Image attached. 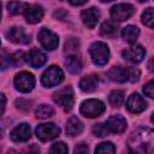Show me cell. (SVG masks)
Wrapping results in <instances>:
<instances>
[{
  "label": "cell",
  "mask_w": 154,
  "mask_h": 154,
  "mask_svg": "<svg viewBox=\"0 0 154 154\" xmlns=\"http://www.w3.org/2000/svg\"><path fill=\"white\" fill-rule=\"evenodd\" d=\"M131 140H134L132 144H136V150L140 152H150L153 146V131L150 129H140L132 134Z\"/></svg>",
  "instance_id": "6da1fadb"
},
{
  "label": "cell",
  "mask_w": 154,
  "mask_h": 154,
  "mask_svg": "<svg viewBox=\"0 0 154 154\" xmlns=\"http://www.w3.org/2000/svg\"><path fill=\"white\" fill-rule=\"evenodd\" d=\"M90 57L91 60L95 65L97 66H103L108 63L109 59V49L108 46L103 42H94L90 46Z\"/></svg>",
  "instance_id": "7a4b0ae2"
},
{
  "label": "cell",
  "mask_w": 154,
  "mask_h": 154,
  "mask_svg": "<svg viewBox=\"0 0 154 154\" xmlns=\"http://www.w3.org/2000/svg\"><path fill=\"white\" fill-rule=\"evenodd\" d=\"M105 109H106V107H105L103 102H101L100 100H96V99H89V100L83 101L81 105V108H79L81 113L87 118L99 117L105 112Z\"/></svg>",
  "instance_id": "3957f363"
},
{
  "label": "cell",
  "mask_w": 154,
  "mask_h": 154,
  "mask_svg": "<svg viewBox=\"0 0 154 154\" xmlns=\"http://www.w3.org/2000/svg\"><path fill=\"white\" fill-rule=\"evenodd\" d=\"M64 79V73L61 71L60 67L52 65L49 66L42 75L41 77V82L45 87L47 88H52V87H57L58 84H60Z\"/></svg>",
  "instance_id": "277c9868"
},
{
  "label": "cell",
  "mask_w": 154,
  "mask_h": 154,
  "mask_svg": "<svg viewBox=\"0 0 154 154\" xmlns=\"http://www.w3.org/2000/svg\"><path fill=\"white\" fill-rule=\"evenodd\" d=\"M35 132L40 141L47 142V141H52L57 138L60 135V129L53 123H43V124L37 125Z\"/></svg>",
  "instance_id": "5b68a950"
},
{
  "label": "cell",
  "mask_w": 154,
  "mask_h": 154,
  "mask_svg": "<svg viewBox=\"0 0 154 154\" xmlns=\"http://www.w3.org/2000/svg\"><path fill=\"white\" fill-rule=\"evenodd\" d=\"M14 87L20 93H29L35 87V77L30 72L22 71L14 77Z\"/></svg>",
  "instance_id": "8992f818"
},
{
  "label": "cell",
  "mask_w": 154,
  "mask_h": 154,
  "mask_svg": "<svg viewBox=\"0 0 154 154\" xmlns=\"http://www.w3.org/2000/svg\"><path fill=\"white\" fill-rule=\"evenodd\" d=\"M53 100L65 111H70L73 106V90L71 87H65L54 93Z\"/></svg>",
  "instance_id": "52a82bcc"
},
{
  "label": "cell",
  "mask_w": 154,
  "mask_h": 154,
  "mask_svg": "<svg viewBox=\"0 0 154 154\" xmlns=\"http://www.w3.org/2000/svg\"><path fill=\"white\" fill-rule=\"evenodd\" d=\"M38 41H40L41 46L43 48H46L47 51H54L59 43L58 36L47 28H42L38 31Z\"/></svg>",
  "instance_id": "ba28073f"
},
{
  "label": "cell",
  "mask_w": 154,
  "mask_h": 154,
  "mask_svg": "<svg viewBox=\"0 0 154 154\" xmlns=\"http://www.w3.org/2000/svg\"><path fill=\"white\" fill-rule=\"evenodd\" d=\"M111 17L114 22H124L134 13V7L130 4H118L111 8Z\"/></svg>",
  "instance_id": "9c48e42d"
},
{
  "label": "cell",
  "mask_w": 154,
  "mask_h": 154,
  "mask_svg": "<svg viewBox=\"0 0 154 154\" xmlns=\"http://www.w3.org/2000/svg\"><path fill=\"white\" fill-rule=\"evenodd\" d=\"M122 55L125 60H128L130 63H134V64H137V63L143 60V58L146 55V49L142 46L137 45V46H132V47L126 48L125 51H123Z\"/></svg>",
  "instance_id": "30bf717a"
},
{
  "label": "cell",
  "mask_w": 154,
  "mask_h": 154,
  "mask_svg": "<svg viewBox=\"0 0 154 154\" xmlns=\"http://www.w3.org/2000/svg\"><path fill=\"white\" fill-rule=\"evenodd\" d=\"M126 108L131 113H141L147 108V102L141 95H138L137 93H134L129 96L126 101Z\"/></svg>",
  "instance_id": "8fae6325"
},
{
  "label": "cell",
  "mask_w": 154,
  "mask_h": 154,
  "mask_svg": "<svg viewBox=\"0 0 154 154\" xmlns=\"http://www.w3.org/2000/svg\"><path fill=\"white\" fill-rule=\"evenodd\" d=\"M11 140L13 142H25L30 138L31 136V130H30V125L26 123H22L19 125H17L10 134Z\"/></svg>",
  "instance_id": "7c38bea8"
},
{
  "label": "cell",
  "mask_w": 154,
  "mask_h": 154,
  "mask_svg": "<svg viewBox=\"0 0 154 154\" xmlns=\"http://www.w3.org/2000/svg\"><path fill=\"white\" fill-rule=\"evenodd\" d=\"M6 37L8 41L13 43H29L30 42V36L26 35L24 29L19 26H12L11 29H8V31L6 32Z\"/></svg>",
  "instance_id": "4fadbf2b"
},
{
  "label": "cell",
  "mask_w": 154,
  "mask_h": 154,
  "mask_svg": "<svg viewBox=\"0 0 154 154\" xmlns=\"http://www.w3.org/2000/svg\"><path fill=\"white\" fill-rule=\"evenodd\" d=\"M107 77L109 81L116 83H124L129 81V67L114 66L107 72Z\"/></svg>",
  "instance_id": "5bb4252c"
},
{
  "label": "cell",
  "mask_w": 154,
  "mask_h": 154,
  "mask_svg": "<svg viewBox=\"0 0 154 154\" xmlns=\"http://www.w3.org/2000/svg\"><path fill=\"white\" fill-rule=\"evenodd\" d=\"M106 126H107L108 131H111L113 134H123L126 129V120L122 116H113V117L108 118Z\"/></svg>",
  "instance_id": "9a60e30c"
},
{
  "label": "cell",
  "mask_w": 154,
  "mask_h": 154,
  "mask_svg": "<svg viewBox=\"0 0 154 154\" xmlns=\"http://www.w3.org/2000/svg\"><path fill=\"white\" fill-rule=\"evenodd\" d=\"M81 18H82V22L84 23V25H87L88 28L93 29V28L97 24V22H99V19H100V12H99L97 8L90 7V8H88V10L82 11Z\"/></svg>",
  "instance_id": "2e32d148"
},
{
  "label": "cell",
  "mask_w": 154,
  "mask_h": 154,
  "mask_svg": "<svg viewBox=\"0 0 154 154\" xmlns=\"http://www.w3.org/2000/svg\"><path fill=\"white\" fill-rule=\"evenodd\" d=\"M47 60V57L45 53H42L41 51L38 49H31L26 57H25V61L31 66V67H35V69H38L41 67Z\"/></svg>",
  "instance_id": "e0dca14e"
},
{
  "label": "cell",
  "mask_w": 154,
  "mask_h": 154,
  "mask_svg": "<svg viewBox=\"0 0 154 154\" xmlns=\"http://www.w3.org/2000/svg\"><path fill=\"white\" fill-rule=\"evenodd\" d=\"M24 14H25V19L28 23L35 24V23L41 22L43 17V10L38 5H30V6H26Z\"/></svg>",
  "instance_id": "ac0fdd59"
},
{
  "label": "cell",
  "mask_w": 154,
  "mask_h": 154,
  "mask_svg": "<svg viewBox=\"0 0 154 154\" xmlns=\"http://www.w3.org/2000/svg\"><path fill=\"white\" fill-rule=\"evenodd\" d=\"M65 66L71 73H78L82 69V60L77 53H71L65 59Z\"/></svg>",
  "instance_id": "d6986e66"
},
{
  "label": "cell",
  "mask_w": 154,
  "mask_h": 154,
  "mask_svg": "<svg viewBox=\"0 0 154 154\" xmlns=\"http://www.w3.org/2000/svg\"><path fill=\"white\" fill-rule=\"evenodd\" d=\"M83 131V124L77 117H70L66 123V134L71 137L79 135Z\"/></svg>",
  "instance_id": "ffe728a7"
},
{
  "label": "cell",
  "mask_w": 154,
  "mask_h": 154,
  "mask_svg": "<svg viewBox=\"0 0 154 154\" xmlns=\"http://www.w3.org/2000/svg\"><path fill=\"white\" fill-rule=\"evenodd\" d=\"M97 84H99V77L96 75H89L81 79L79 88L85 93H91L97 88Z\"/></svg>",
  "instance_id": "44dd1931"
},
{
  "label": "cell",
  "mask_w": 154,
  "mask_h": 154,
  "mask_svg": "<svg viewBox=\"0 0 154 154\" xmlns=\"http://www.w3.org/2000/svg\"><path fill=\"white\" fill-rule=\"evenodd\" d=\"M140 35V29L135 25H128L122 30V36L128 43H135Z\"/></svg>",
  "instance_id": "7402d4cb"
},
{
  "label": "cell",
  "mask_w": 154,
  "mask_h": 154,
  "mask_svg": "<svg viewBox=\"0 0 154 154\" xmlns=\"http://www.w3.org/2000/svg\"><path fill=\"white\" fill-rule=\"evenodd\" d=\"M117 31H118V26L113 22H103L100 28V32L105 37H113L117 35Z\"/></svg>",
  "instance_id": "603a6c76"
},
{
  "label": "cell",
  "mask_w": 154,
  "mask_h": 154,
  "mask_svg": "<svg viewBox=\"0 0 154 154\" xmlns=\"http://www.w3.org/2000/svg\"><path fill=\"white\" fill-rule=\"evenodd\" d=\"M53 114H54V109L48 105H40L35 109V116L38 119H47L53 117Z\"/></svg>",
  "instance_id": "cb8c5ba5"
},
{
  "label": "cell",
  "mask_w": 154,
  "mask_h": 154,
  "mask_svg": "<svg viewBox=\"0 0 154 154\" xmlns=\"http://www.w3.org/2000/svg\"><path fill=\"white\" fill-rule=\"evenodd\" d=\"M109 103L116 106V107H119L123 105L124 100H125V91L124 90H114L109 94Z\"/></svg>",
  "instance_id": "d4e9b609"
},
{
  "label": "cell",
  "mask_w": 154,
  "mask_h": 154,
  "mask_svg": "<svg viewBox=\"0 0 154 154\" xmlns=\"http://www.w3.org/2000/svg\"><path fill=\"white\" fill-rule=\"evenodd\" d=\"M26 6H28V5L24 4V2L11 1V2L7 5V8H8V12L12 13V14H20V13H24Z\"/></svg>",
  "instance_id": "484cf974"
},
{
  "label": "cell",
  "mask_w": 154,
  "mask_h": 154,
  "mask_svg": "<svg viewBox=\"0 0 154 154\" xmlns=\"http://www.w3.org/2000/svg\"><path fill=\"white\" fill-rule=\"evenodd\" d=\"M78 47H79V41H78L76 37H70V38L65 42V48H64V51H65V53H69V54H71V53H77Z\"/></svg>",
  "instance_id": "4316f807"
},
{
  "label": "cell",
  "mask_w": 154,
  "mask_h": 154,
  "mask_svg": "<svg viewBox=\"0 0 154 154\" xmlns=\"http://www.w3.org/2000/svg\"><path fill=\"white\" fill-rule=\"evenodd\" d=\"M142 23L144 25H147L148 28H153V23H154V16H153V8L148 7L147 10H144V12L142 13Z\"/></svg>",
  "instance_id": "83f0119b"
},
{
  "label": "cell",
  "mask_w": 154,
  "mask_h": 154,
  "mask_svg": "<svg viewBox=\"0 0 154 154\" xmlns=\"http://www.w3.org/2000/svg\"><path fill=\"white\" fill-rule=\"evenodd\" d=\"M116 152L114 146L111 142H102L95 148V153H106V154H112Z\"/></svg>",
  "instance_id": "f1b7e54d"
},
{
  "label": "cell",
  "mask_w": 154,
  "mask_h": 154,
  "mask_svg": "<svg viewBox=\"0 0 154 154\" xmlns=\"http://www.w3.org/2000/svg\"><path fill=\"white\" fill-rule=\"evenodd\" d=\"M93 132L97 137H105V136L108 135L109 131H108L106 124H95L94 128H93Z\"/></svg>",
  "instance_id": "f546056e"
},
{
  "label": "cell",
  "mask_w": 154,
  "mask_h": 154,
  "mask_svg": "<svg viewBox=\"0 0 154 154\" xmlns=\"http://www.w3.org/2000/svg\"><path fill=\"white\" fill-rule=\"evenodd\" d=\"M13 64L14 63H13V58L12 57H10L7 54H4V55L0 57V69L1 70H6Z\"/></svg>",
  "instance_id": "4dcf8cb0"
},
{
  "label": "cell",
  "mask_w": 154,
  "mask_h": 154,
  "mask_svg": "<svg viewBox=\"0 0 154 154\" xmlns=\"http://www.w3.org/2000/svg\"><path fill=\"white\" fill-rule=\"evenodd\" d=\"M31 103L32 102L29 101V100H26V99H19V100L16 101L17 108L20 109V111H23V112H28L30 109V107H31Z\"/></svg>",
  "instance_id": "1f68e13d"
},
{
  "label": "cell",
  "mask_w": 154,
  "mask_h": 154,
  "mask_svg": "<svg viewBox=\"0 0 154 154\" xmlns=\"http://www.w3.org/2000/svg\"><path fill=\"white\" fill-rule=\"evenodd\" d=\"M67 147H66V144L64 143V142H55L52 147H51V149H49V152L51 153H67Z\"/></svg>",
  "instance_id": "d6a6232c"
},
{
  "label": "cell",
  "mask_w": 154,
  "mask_h": 154,
  "mask_svg": "<svg viewBox=\"0 0 154 154\" xmlns=\"http://www.w3.org/2000/svg\"><path fill=\"white\" fill-rule=\"evenodd\" d=\"M143 93H144V95H147L148 97H154V82H153V81L148 82V83L144 85Z\"/></svg>",
  "instance_id": "836d02e7"
},
{
  "label": "cell",
  "mask_w": 154,
  "mask_h": 154,
  "mask_svg": "<svg viewBox=\"0 0 154 154\" xmlns=\"http://www.w3.org/2000/svg\"><path fill=\"white\" fill-rule=\"evenodd\" d=\"M138 78H140V70L135 67H129V81L137 82Z\"/></svg>",
  "instance_id": "e575fe53"
},
{
  "label": "cell",
  "mask_w": 154,
  "mask_h": 154,
  "mask_svg": "<svg viewBox=\"0 0 154 154\" xmlns=\"http://www.w3.org/2000/svg\"><path fill=\"white\" fill-rule=\"evenodd\" d=\"M73 152H75L76 154H84V153L88 152V146H87L85 143H81L79 146H77V147L75 148Z\"/></svg>",
  "instance_id": "d590c367"
},
{
  "label": "cell",
  "mask_w": 154,
  "mask_h": 154,
  "mask_svg": "<svg viewBox=\"0 0 154 154\" xmlns=\"http://www.w3.org/2000/svg\"><path fill=\"white\" fill-rule=\"evenodd\" d=\"M5 106H6V97L2 93H0V116H2L5 111Z\"/></svg>",
  "instance_id": "8d00e7d4"
},
{
  "label": "cell",
  "mask_w": 154,
  "mask_h": 154,
  "mask_svg": "<svg viewBox=\"0 0 154 154\" xmlns=\"http://www.w3.org/2000/svg\"><path fill=\"white\" fill-rule=\"evenodd\" d=\"M88 0H69V2L71 4V5H73V6H81V5H83V4H85Z\"/></svg>",
  "instance_id": "74e56055"
},
{
  "label": "cell",
  "mask_w": 154,
  "mask_h": 154,
  "mask_svg": "<svg viewBox=\"0 0 154 154\" xmlns=\"http://www.w3.org/2000/svg\"><path fill=\"white\" fill-rule=\"evenodd\" d=\"M100 1H102V2H111V1H113V0H100Z\"/></svg>",
  "instance_id": "f35d334b"
},
{
  "label": "cell",
  "mask_w": 154,
  "mask_h": 154,
  "mask_svg": "<svg viewBox=\"0 0 154 154\" xmlns=\"http://www.w3.org/2000/svg\"><path fill=\"white\" fill-rule=\"evenodd\" d=\"M0 20H1V2H0Z\"/></svg>",
  "instance_id": "ab89813d"
},
{
  "label": "cell",
  "mask_w": 154,
  "mask_h": 154,
  "mask_svg": "<svg viewBox=\"0 0 154 154\" xmlns=\"http://www.w3.org/2000/svg\"><path fill=\"white\" fill-rule=\"evenodd\" d=\"M140 2H144V1H147V0H138Z\"/></svg>",
  "instance_id": "60d3db41"
},
{
  "label": "cell",
  "mask_w": 154,
  "mask_h": 154,
  "mask_svg": "<svg viewBox=\"0 0 154 154\" xmlns=\"http://www.w3.org/2000/svg\"><path fill=\"white\" fill-rule=\"evenodd\" d=\"M61 1H64V0H61Z\"/></svg>",
  "instance_id": "b9f144b4"
}]
</instances>
